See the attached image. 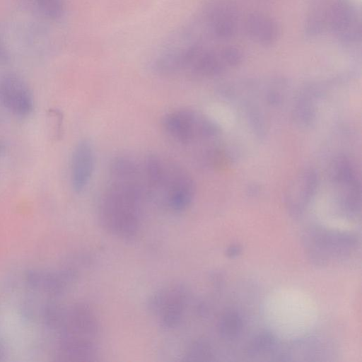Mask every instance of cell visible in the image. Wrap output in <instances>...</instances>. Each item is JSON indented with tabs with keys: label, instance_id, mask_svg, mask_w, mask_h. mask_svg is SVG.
I'll return each instance as SVG.
<instances>
[{
	"label": "cell",
	"instance_id": "52a82bcc",
	"mask_svg": "<svg viewBox=\"0 0 362 362\" xmlns=\"http://www.w3.org/2000/svg\"><path fill=\"white\" fill-rule=\"evenodd\" d=\"M0 103L10 113L25 118L34 110V98L27 83L16 74L0 78Z\"/></svg>",
	"mask_w": 362,
	"mask_h": 362
},
{
	"label": "cell",
	"instance_id": "7c38bea8",
	"mask_svg": "<svg viewBox=\"0 0 362 362\" xmlns=\"http://www.w3.org/2000/svg\"><path fill=\"white\" fill-rule=\"evenodd\" d=\"M245 29L250 38L264 46L273 45L280 34L277 23L270 16L258 12L249 14Z\"/></svg>",
	"mask_w": 362,
	"mask_h": 362
},
{
	"label": "cell",
	"instance_id": "4fadbf2b",
	"mask_svg": "<svg viewBox=\"0 0 362 362\" xmlns=\"http://www.w3.org/2000/svg\"><path fill=\"white\" fill-rule=\"evenodd\" d=\"M218 327L220 334L223 338L231 339L241 332L243 321L237 313L228 312L221 317Z\"/></svg>",
	"mask_w": 362,
	"mask_h": 362
},
{
	"label": "cell",
	"instance_id": "e0dca14e",
	"mask_svg": "<svg viewBox=\"0 0 362 362\" xmlns=\"http://www.w3.org/2000/svg\"><path fill=\"white\" fill-rule=\"evenodd\" d=\"M241 251V248L238 245H232L228 248L226 255L230 257L238 256Z\"/></svg>",
	"mask_w": 362,
	"mask_h": 362
},
{
	"label": "cell",
	"instance_id": "d6986e66",
	"mask_svg": "<svg viewBox=\"0 0 362 362\" xmlns=\"http://www.w3.org/2000/svg\"><path fill=\"white\" fill-rule=\"evenodd\" d=\"M1 145H0V154H1Z\"/></svg>",
	"mask_w": 362,
	"mask_h": 362
},
{
	"label": "cell",
	"instance_id": "3957f363",
	"mask_svg": "<svg viewBox=\"0 0 362 362\" xmlns=\"http://www.w3.org/2000/svg\"><path fill=\"white\" fill-rule=\"evenodd\" d=\"M165 133L183 145L212 140L220 134L218 124L205 115L189 108L166 113L162 119Z\"/></svg>",
	"mask_w": 362,
	"mask_h": 362
},
{
	"label": "cell",
	"instance_id": "8fae6325",
	"mask_svg": "<svg viewBox=\"0 0 362 362\" xmlns=\"http://www.w3.org/2000/svg\"><path fill=\"white\" fill-rule=\"evenodd\" d=\"M208 33L218 40L232 37L238 28V12L235 6L228 2H219L211 6L205 15Z\"/></svg>",
	"mask_w": 362,
	"mask_h": 362
},
{
	"label": "cell",
	"instance_id": "6da1fadb",
	"mask_svg": "<svg viewBox=\"0 0 362 362\" xmlns=\"http://www.w3.org/2000/svg\"><path fill=\"white\" fill-rule=\"evenodd\" d=\"M141 173L136 161L128 156H117L110 163L98 216L103 228L115 237L129 239L139 231L143 195Z\"/></svg>",
	"mask_w": 362,
	"mask_h": 362
},
{
	"label": "cell",
	"instance_id": "2e32d148",
	"mask_svg": "<svg viewBox=\"0 0 362 362\" xmlns=\"http://www.w3.org/2000/svg\"><path fill=\"white\" fill-rule=\"evenodd\" d=\"M212 356L209 345L204 341L194 343L186 354L188 360H211Z\"/></svg>",
	"mask_w": 362,
	"mask_h": 362
},
{
	"label": "cell",
	"instance_id": "7a4b0ae2",
	"mask_svg": "<svg viewBox=\"0 0 362 362\" xmlns=\"http://www.w3.org/2000/svg\"><path fill=\"white\" fill-rule=\"evenodd\" d=\"M148 187L159 194L174 211L187 209L195 194V184L190 175L175 163L157 156H148L144 166Z\"/></svg>",
	"mask_w": 362,
	"mask_h": 362
},
{
	"label": "cell",
	"instance_id": "8992f818",
	"mask_svg": "<svg viewBox=\"0 0 362 362\" xmlns=\"http://www.w3.org/2000/svg\"><path fill=\"white\" fill-rule=\"evenodd\" d=\"M187 304L186 289L171 284L158 289L149 300V308L161 327L173 329L182 321Z\"/></svg>",
	"mask_w": 362,
	"mask_h": 362
},
{
	"label": "cell",
	"instance_id": "277c9868",
	"mask_svg": "<svg viewBox=\"0 0 362 362\" xmlns=\"http://www.w3.org/2000/svg\"><path fill=\"white\" fill-rule=\"evenodd\" d=\"M328 176L341 209L347 216L356 215L361 207V185L354 162L344 154L335 156L329 163Z\"/></svg>",
	"mask_w": 362,
	"mask_h": 362
},
{
	"label": "cell",
	"instance_id": "5bb4252c",
	"mask_svg": "<svg viewBox=\"0 0 362 362\" xmlns=\"http://www.w3.org/2000/svg\"><path fill=\"white\" fill-rule=\"evenodd\" d=\"M40 13L50 20L61 18L65 12V0H35Z\"/></svg>",
	"mask_w": 362,
	"mask_h": 362
},
{
	"label": "cell",
	"instance_id": "5b68a950",
	"mask_svg": "<svg viewBox=\"0 0 362 362\" xmlns=\"http://www.w3.org/2000/svg\"><path fill=\"white\" fill-rule=\"evenodd\" d=\"M305 240L311 259L321 264L330 256L340 258L350 255L356 243L355 237L347 232L320 228L308 231Z\"/></svg>",
	"mask_w": 362,
	"mask_h": 362
},
{
	"label": "cell",
	"instance_id": "30bf717a",
	"mask_svg": "<svg viewBox=\"0 0 362 362\" xmlns=\"http://www.w3.org/2000/svg\"><path fill=\"white\" fill-rule=\"evenodd\" d=\"M95 155L88 140L78 141L74 146L70 163L71 185L76 192H83L88 185L94 169Z\"/></svg>",
	"mask_w": 362,
	"mask_h": 362
},
{
	"label": "cell",
	"instance_id": "9c48e42d",
	"mask_svg": "<svg viewBox=\"0 0 362 362\" xmlns=\"http://www.w3.org/2000/svg\"><path fill=\"white\" fill-rule=\"evenodd\" d=\"M319 185L317 173L305 168L297 173L291 180L285 194L289 211L293 215L301 214L314 197Z\"/></svg>",
	"mask_w": 362,
	"mask_h": 362
},
{
	"label": "cell",
	"instance_id": "ac0fdd59",
	"mask_svg": "<svg viewBox=\"0 0 362 362\" xmlns=\"http://www.w3.org/2000/svg\"><path fill=\"white\" fill-rule=\"evenodd\" d=\"M4 54V52L3 47H2V45H1V39H0V57H3Z\"/></svg>",
	"mask_w": 362,
	"mask_h": 362
},
{
	"label": "cell",
	"instance_id": "ba28073f",
	"mask_svg": "<svg viewBox=\"0 0 362 362\" xmlns=\"http://www.w3.org/2000/svg\"><path fill=\"white\" fill-rule=\"evenodd\" d=\"M325 28L344 42H356L361 37V25L354 8L345 0L332 2L322 12Z\"/></svg>",
	"mask_w": 362,
	"mask_h": 362
},
{
	"label": "cell",
	"instance_id": "9a60e30c",
	"mask_svg": "<svg viewBox=\"0 0 362 362\" xmlns=\"http://www.w3.org/2000/svg\"><path fill=\"white\" fill-rule=\"evenodd\" d=\"M275 344V339L271 334L262 333L252 341L248 348V353L252 356L267 354L274 349Z\"/></svg>",
	"mask_w": 362,
	"mask_h": 362
}]
</instances>
